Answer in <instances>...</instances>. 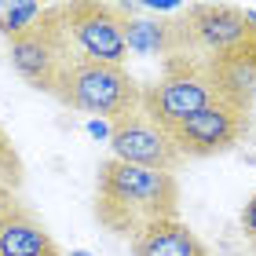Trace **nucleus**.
Wrapping results in <instances>:
<instances>
[{"mask_svg": "<svg viewBox=\"0 0 256 256\" xmlns=\"http://www.w3.org/2000/svg\"><path fill=\"white\" fill-rule=\"evenodd\" d=\"M70 59H74V44H70L66 30H62L59 4H48L44 18L30 33L8 40V62H11V70H15L30 88L44 92V96H55L59 77H62V70H66Z\"/></svg>", "mask_w": 256, "mask_h": 256, "instance_id": "4", "label": "nucleus"}, {"mask_svg": "<svg viewBox=\"0 0 256 256\" xmlns=\"http://www.w3.org/2000/svg\"><path fill=\"white\" fill-rule=\"evenodd\" d=\"M212 102H216V88L205 74V59L172 55V59L161 62V74L150 84H143L139 110L158 128L172 132V128H180L183 121H190L194 114H202Z\"/></svg>", "mask_w": 256, "mask_h": 256, "instance_id": "3", "label": "nucleus"}, {"mask_svg": "<svg viewBox=\"0 0 256 256\" xmlns=\"http://www.w3.org/2000/svg\"><path fill=\"white\" fill-rule=\"evenodd\" d=\"M18 205H22V194L8 190V187H0V216H8L11 208H18Z\"/></svg>", "mask_w": 256, "mask_h": 256, "instance_id": "15", "label": "nucleus"}, {"mask_svg": "<svg viewBox=\"0 0 256 256\" xmlns=\"http://www.w3.org/2000/svg\"><path fill=\"white\" fill-rule=\"evenodd\" d=\"M180 202H183V194H180L176 172L124 165L118 158L99 161V168H96L92 212H96L102 230H110L114 238H124L128 246L150 224L180 220Z\"/></svg>", "mask_w": 256, "mask_h": 256, "instance_id": "1", "label": "nucleus"}, {"mask_svg": "<svg viewBox=\"0 0 256 256\" xmlns=\"http://www.w3.org/2000/svg\"><path fill=\"white\" fill-rule=\"evenodd\" d=\"M246 18H249V26L256 30V8H246Z\"/></svg>", "mask_w": 256, "mask_h": 256, "instance_id": "16", "label": "nucleus"}, {"mask_svg": "<svg viewBox=\"0 0 256 256\" xmlns=\"http://www.w3.org/2000/svg\"><path fill=\"white\" fill-rule=\"evenodd\" d=\"M180 18H183V26H187L194 55H202V59L256 37V30L249 26V18H246V8L227 4V0L187 4V8H180Z\"/></svg>", "mask_w": 256, "mask_h": 256, "instance_id": "8", "label": "nucleus"}, {"mask_svg": "<svg viewBox=\"0 0 256 256\" xmlns=\"http://www.w3.org/2000/svg\"><path fill=\"white\" fill-rule=\"evenodd\" d=\"M110 158L124 161V165L154 168V172H176L183 165L172 136L165 128H158L143 110L124 114L110 124Z\"/></svg>", "mask_w": 256, "mask_h": 256, "instance_id": "7", "label": "nucleus"}, {"mask_svg": "<svg viewBox=\"0 0 256 256\" xmlns=\"http://www.w3.org/2000/svg\"><path fill=\"white\" fill-rule=\"evenodd\" d=\"M132 256H212V252L194 234V227L180 216V220L150 224L143 234L132 242Z\"/></svg>", "mask_w": 256, "mask_h": 256, "instance_id": "11", "label": "nucleus"}, {"mask_svg": "<svg viewBox=\"0 0 256 256\" xmlns=\"http://www.w3.org/2000/svg\"><path fill=\"white\" fill-rule=\"evenodd\" d=\"M205 74L216 88V99L242 114L256 106V37L234 44L227 52L205 55Z\"/></svg>", "mask_w": 256, "mask_h": 256, "instance_id": "9", "label": "nucleus"}, {"mask_svg": "<svg viewBox=\"0 0 256 256\" xmlns=\"http://www.w3.org/2000/svg\"><path fill=\"white\" fill-rule=\"evenodd\" d=\"M74 256H88V252H74Z\"/></svg>", "mask_w": 256, "mask_h": 256, "instance_id": "17", "label": "nucleus"}, {"mask_svg": "<svg viewBox=\"0 0 256 256\" xmlns=\"http://www.w3.org/2000/svg\"><path fill=\"white\" fill-rule=\"evenodd\" d=\"M0 187L15 194H22V187H26V161H22L15 139L4 124H0Z\"/></svg>", "mask_w": 256, "mask_h": 256, "instance_id": "13", "label": "nucleus"}, {"mask_svg": "<svg viewBox=\"0 0 256 256\" xmlns=\"http://www.w3.org/2000/svg\"><path fill=\"white\" fill-rule=\"evenodd\" d=\"M238 227H242V234H246L249 249L256 252V194L249 198L246 205H242V212H238Z\"/></svg>", "mask_w": 256, "mask_h": 256, "instance_id": "14", "label": "nucleus"}, {"mask_svg": "<svg viewBox=\"0 0 256 256\" xmlns=\"http://www.w3.org/2000/svg\"><path fill=\"white\" fill-rule=\"evenodd\" d=\"M252 124V114H242L234 106H227V102H212V106H205L202 114H194L190 121H183L180 128H172V143H176L180 158L183 161H202V158H216V154H227V150H234L242 139H246Z\"/></svg>", "mask_w": 256, "mask_h": 256, "instance_id": "6", "label": "nucleus"}, {"mask_svg": "<svg viewBox=\"0 0 256 256\" xmlns=\"http://www.w3.org/2000/svg\"><path fill=\"white\" fill-rule=\"evenodd\" d=\"M59 18L74 55L96 62H128V44H124V11L110 0H66L59 4Z\"/></svg>", "mask_w": 256, "mask_h": 256, "instance_id": "5", "label": "nucleus"}, {"mask_svg": "<svg viewBox=\"0 0 256 256\" xmlns=\"http://www.w3.org/2000/svg\"><path fill=\"white\" fill-rule=\"evenodd\" d=\"M62 106L92 114V118L102 121H118L124 114L139 110V99H143V80H136L128 74V66H114V62H96L84 59V55H74L66 62L59 88L55 96Z\"/></svg>", "mask_w": 256, "mask_h": 256, "instance_id": "2", "label": "nucleus"}, {"mask_svg": "<svg viewBox=\"0 0 256 256\" xmlns=\"http://www.w3.org/2000/svg\"><path fill=\"white\" fill-rule=\"evenodd\" d=\"M0 256H66L52 230L26 205L0 216Z\"/></svg>", "mask_w": 256, "mask_h": 256, "instance_id": "10", "label": "nucleus"}, {"mask_svg": "<svg viewBox=\"0 0 256 256\" xmlns=\"http://www.w3.org/2000/svg\"><path fill=\"white\" fill-rule=\"evenodd\" d=\"M44 11H48V4H40V0H26V4H0V37L15 40V37H22V33H30L44 18Z\"/></svg>", "mask_w": 256, "mask_h": 256, "instance_id": "12", "label": "nucleus"}]
</instances>
